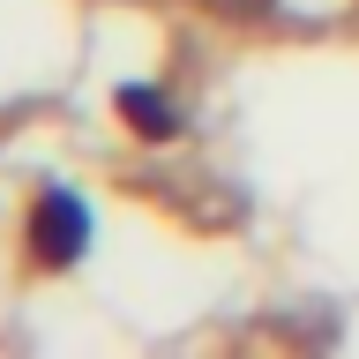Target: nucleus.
Listing matches in <instances>:
<instances>
[{"mask_svg":"<svg viewBox=\"0 0 359 359\" xmlns=\"http://www.w3.org/2000/svg\"><path fill=\"white\" fill-rule=\"evenodd\" d=\"M30 240H38V262H75L90 240V210L67 187H53V195L38 202V224H30Z\"/></svg>","mask_w":359,"mask_h":359,"instance_id":"obj_1","label":"nucleus"},{"mask_svg":"<svg viewBox=\"0 0 359 359\" xmlns=\"http://www.w3.org/2000/svg\"><path fill=\"white\" fill-rule=\"evenodd\" d=\"M120 105L135 112V128H142V135H172L180 128V112L165 105V97H150V90H120Z\"/></svg>","mask_w":359,"mask_h":359,"instance_id":"obj_2","label":"nucleus"},{"mask_svg":"<svg viewBox=\"0 0 359 359\" xmlns=\"http://www.w3.org/2000/svg\"><path fill=\"white\" fill-rule=\"evenodd\" d=\"M210 8H224V15H262L269 0H210Z\"/></svg>","mask_w":359,"mask_h":359,"instance_id":"obj_3","label":"nucleus"}]
</instances>
